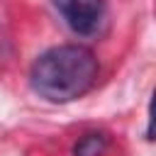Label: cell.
I'll return each mask as SVG.
<instances>
[{
    "mask_svg": "<svg viewBox=\"0 0 156 156\" xmlns=\"http://www.w3.org/2000/svg\"><path fill=\"white\" fill-rule=\"evenodd\" d=\"M98 78V58L90 49L63 44L37 56L29 71L32 90L49 102H71L85 95Z\"/></svg>",
    "mask_w": 156,
    "mask_h": 156,
    "instance_id": "1",
    "label": "cell"
},
{
    "mask_svg": "<svg viewBox=\"0 0 156 156\" xmlns=\"http://www.w3.org/2000/svg\"><path fill=\"white\" fill-rule=\"evenodd\" d=\"M66 27L78 37H93L105 22V0H54Z\"/></svg>",
    "mask_w": 156,
    "mask_h": 156,
    "instance_id": "2",
    "label": "cell"
},
{
    "mask_svg": "<svg viewBox=\"0 0 156 156\" xmlns=\"http://www.w3.org/2000/svg\"><path fill=\"white\" fill-rule=\"evenodd\" d=\"M107 149V136L100 134V132H90V134H83L76 146H73V156H102Z\"/></svg>",
    "mask_w": 156,
    "mask_h": 156,
    "instance_id": "3",
    "label": "cell"
}]
</instances>
